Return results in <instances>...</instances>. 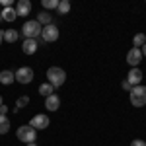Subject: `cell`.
<instances>
[{
    "mask_svg": "<svg viewBox=\"0 0 146 146\" xmlns=\"http://www.w3.org/2000/svg\"><path fill=\"white\" fill-rule=\"evenodd\" d=\"M47 82H49L53 88H58V86H62V84L66 82V72H64L62 68H58V66H51L47 70Z\"/></svg>",
    "mask_w": 146,
    "mask_h": 146,
    "instance_id": "obj_1",
    "label": "cell"
},
{
    "mask_svg": "<svg viewBox=\"0 0 146 146\" xmlns=\"http://www.w3.org/2000/svg\"><path fill=\"white\" fill-rule=\"evenodd\" d=\"M41 23L37 22V20H31V22H25L22 27V33L25 35V39H37L39 35H41Z\"/></svg>",
    "mask_w": 146,
    "mask_h": 146,
    "instance_id": "obj_2",
    "label": "cell"
},
{
    "mask_svg": "<svg viewBox=\"0 0 146 146\" xmlns=\"http://www.w3.org/2000/svg\"><path fill=\"white\" fill-rule=\"evenodd\" d=\"M131 103L135 105V107H142L146 105V86H133V90H131Z\"/></svg>",
    "mask_w": 146,
    "mask_h": 146,
    "instance_id": "obj_3",
    "label": "cell"
},
{
    "mask_svg": "<svg viewBox=\"0 0 146 146\" xmlns=\"http://www.w3.org/2000/svg\"><path fill=\"white\" fill-rule=\"evenodd\" d=\"M18 138L22 142H25V144H31L35 138H37V131H35L31 125H23V127L18 129Z\"/></svg>",
    "mask_w": 146,
    "mask_h": 146,
    "instance_id": "obj_4",
    "label": "cell"
},
{
    "mask_svg": "<svg viewBox=\"0 0 146 146\" xmlns=\"http://www.w3.org/2000/svg\"><path fill=\"white\" fill-rule=\"evenodd\" d=\"M41 37H43V41L47 43H53L58 39V27H56L55 23H51V25H45L43 29H41Z\"/></svg>",
    "mask_w": 146,
    "mask_h": 146,
    "instance_id": "obj_5",
    "label": "cell"
},
{
    "mask_svg": "<svg viewBox=\"0 0 146 146\" xmlns=\"http://www.w3.org/2000/svg\"><path fill=\"white\" fill-rule=\"evenodd\" d=\"M33 80V70L29 66H22L16 70V82H20V84H29Z\"/></svg>",
    "mask_w": 146,
    "mask_h": 146,
    "instance_id": "obj_6",
    "label": "cell"
},
{
    "mask_svg": "<svg viewBox=\"0 0 146 146\" xmlns=\"http://www.w3.org/2000/svg\"><path fill=\"white\" fill-rule=\"evenodd\" d=\"M140 60H142V53H140V49L133 47V49L127 53V62H129V64H131L133 68H138Z\"/></svg>",
    "mask_w": 146,
    "mask_h": 146,
    "instance_id": "obj_7",
    "label": "cell"
},
{
    "mask_svg": "<svg viewBox=\"0 0 146 146\" xmlns=\"http://www.w3.org/2000/svg\"><path fill=\"white\" fill-rule=\"evenodd\" d=\"M29 125L37 131V129H47V127L51 125V121H49V117H47V115L39 113V115H35L33 119H31V123H29Z\"/></svg>",
    "mask_w": 146,
    "mask_h": 146,
    "instance_id": "obj_8",
    "label": "cell"
},
{
    "mask_svg": "<svg viewBox=\"0 0 146 146\" xmlns=\"http://www.w3.org/2000/svg\"><path fill=\"white\" fill-rule=\"evenodd\" d=\"M127 82L131 86H140V82H142V70L140 68H131L129 74H127Z\"/></svg>",
    "mask_w": 146,
    "mask_h": 146,
    "instance_id": "obj_9",
    "label": "cell"
},
{
    "mask_svg": "<svg viewBox=\"0 0 146 146\" xmlns=\"http://www.w3.org/2000/svg\"><path fill=\"white\" fill-rule=\"evenodd\" d=\"M58 107H60V98H58L56 94L45 98V109H47V111H56Z\"/></svg>",
    "mask_w": 146,
    "mask_h": 146,
    "instance_id": "obj_10",
    "label": "cell"
},
{
    "mask_svg": "<svg viewBox=\"0 0 146 146\" xmlns=\"http://www.w3.org/2000/svg\"><path fill=\"white\" fill-rule=\"evenodd\" d=\"M29 12H31V2H29V0H20V2L16 4V14H18V18H20V16H29Z\"/></svg>",
    "mask_w": 146,
    "mask_h": 146,
    "instance_id": "obj_11",
    "label": "cell"
},
{
    "mask_svg": "<svg viewBox=\"0 0 146 146\" xmlns=\"http://www.w3.org/2000/svg\"><path fill=\"white\" fill-rule=\"evenodd\" d=\"M14 82H16V74H14L12 70H2V72H0V84L10 86Z\"/></svg>",
    "mask_w": 146,
    "mask_h": 146,
    "instance_id": "obj_12",
    "label": "cell"
},
{
    "mask_svg": "<svg viewBox=\"0 0 146 146\" xmlns=\"http://www.w3.org/2000/svg\"><path fill=\"white\" fill-rule=\"evenodd\" d=\"M22 49H23L25 55H33L35 51H37V41H35V39H25Z\"/></svg>",
    "mask_w": 146,
    "mask_h": 146,
    "instance_id": "obj_13",
    "label": "cell"
},
{
    "mask_svg": "<svg viewBox=\"0 0 146 146\" xmlns=\"http://www.w3.org/2000/svg\"><path fill=\"white\" fill-rule=\"evenodd\" d=\"M16 18H18L16 8H4V10H2V20H6V22H14Z\"/></svg>",
    "mask_w": 146,
    "mask_h": 146,
    "instance_id": "obj_14",
    "label": "cell"
},
{
    "mask_svg": "<svg viewBox=\"0 0 146 146\" xmlns=\"http://www.w3.org/2000/svg\"><path fill=\"white\" fill-rule=\"evenodd\" d=\"M18 37H20V33H18L16 29H6V31H4V41H6V43H16Z\"/></svg>",
    "mask_w": 146,
    "mask_h": 146,
    "instance_id": "obj_15",
    "label": "cell"
},
{
    "mask_svg": "<svg viewBox=\"0 0 146 146\" xmlns=\"http://www.w3.org/2000/svg\"><path fill=\"white\" fill-rule=\"evenodd\" d=\"M39 94H41V96H45V98H49V96H53V94H55V88H53L49 82H47V84H41V86H39Z\"/></svg>",
    "mask_w": 146,
    "mask_h": 146,
    "instance_id": "obj_16",
    "label": "cell"
},
{
    "mask_svg": "<svg viewBox=\"0 0 146 146\" xmlns=\"http://www.w3.org/2000/svg\"><path fill=\"white\" fill-rule=\"evenodd\" d=\"M10 131V121L6 115H0V135H6Z\"/></svg>",
    "mask_w": 146,
    "mask_h": 146,
    "instance_id": "obj_17",
    "label": "cell"
},
{
    "mask_svg": "<svg viewBox=\"0 0 146 146\" xmlns=\"http://www.w3.org/2000/svg\"><path fill=\"white\" fill-rule=\"evenodd\" d=\"M146 43V35L144 33H136L135 35V39H133V45L136 47V49H142Z\"/></svg>",
    "mask_w": 146,
    "mask_h": 146,
    "instance_id": "obj_18",
    "label": "cell"
},
{
    "mask_svg": "<svg viewBox=\"0 0 146 146\" xmlns=\"http://www.w3.org/2000/svg\"><path fill=\"white\" fill-rule=\"evenodd\" d=\"M37 22L43 23V25H51V14H49V12H41V14L37 16Z\"/></svg>",
    "mask_w": 146,
    "mask_h": 146,
    "instance_id": "obj_19",
    "label": "cell"
},
{
    "mask_svg": "<svg viewBox=\"0 0 146 146\" xmlns=\"http://www.w3.org/2000/svg\"><path fill=\"white\" fill-rule=\"evenodd\" d=\"M27 103H29V98H27V96H20V98L16 100V109H14V111H18V109L25 107Z\"/></svg>",
    "mask_w": 146,
    "mask_h": 146,
    "instance_id": "obj_20",
    "label": "cell"
},
{
    "mask_svg": "<svg viewBox=\"0 0 146 146\" xmlns=\"http://www.w3.org/2000/svg\"><path fill=\"white\" fill-rule=\"evenodd\" d=\"M56 10L60 12V14H68V12H70V2H68V0L58 2V8H56Z\"/></svg>",
    "mask_w": 146,
    "mask_h": 146,
    "instance_id": "obj_21",
    "label": "cell"
},
{
    "mask_svg": "<svg viewBox=\"0 0 146 146\" xmlns=\"http://www.w3.org/2000/svg\"><path fill=\"white\" fill-rule=\"evenodd\" d=\"M43 8H47V10L58 8V0H43Z\"/></svg>",
    "mask_w": 146,
    "mask_h": 146,
    "instance_id": "obj_22",
    "label": "cell"
},
{
    "mask_svg": "<svg viewBox=\"0 0 146 146\" xmlns=\"http://www.w3.org/2000/svg\"><path fill=\"white\" fill-rule=\"evenodd\" d=\"M131 146H146V140H142V138H136V140H133V142H131Z\"/></svg>",
    "mask_w": 146,
    "mask_h": 146,
    "instance_id": "obj_23",
    "label": "cell"
},
{
    "mask_svg": "<svg viewBox=\"0 0 146 146\" xmlns=\"http://www.w3.org/2000/svg\"><path fill=\"white\" fill-rule=\"evenodd\" d=\"M121 86H123V90H127V92H131V90H133V86H131V84H129L127 80H123V84H121Z\"/></svg>",
    "mask_w": 146,
    "mask_h": 146,
    "instance_id": "obj_24",
    "label": "cell"
},
{
    "mask_svg": "<svg viewBox=\"0 0 146 146\" xmlns=\"http://www.w3.org/2000/svg\"><path fill=\"white\" fill-rule=\"evenodd\" d=\"M6 111H8V107L2 103V105H0V115H6Z\"/></svg>",
    "mask_w": 146,
    "mask_h": 146,
    "instance_id": "obj_25",
    "label": "cell"
},
{
    "mask_svg": "<svg viewBox=\"0 0 146 146\" xmlns=\"http://www.w3.org/2000/svg\"><path fill=\"white\" fill-rule=\"evenodd\" d=\"M140 53H142V56H146V43H144V47L140 49Z\"/></svg>",
    "mask_w": 146,
    "mask_h": 146,
    "instance_id": "obj_26",
    "label": "cell"
},
{
    "mask_svg": "<svg viewBox=\"0 0 146 146\" xmlns=\"http://www.w3.org/2000/svg\"><path fill=\"white\" fill-rule=\"evenodd\" d=\"M4 41V31H0V43Z\"/></svg>",
    "mask_w": 146,
    "mask_h": 146,
    "instance_id": "obj_27",
    "label": "cell"
},
{
    "mask_svg": "<svg viewBox=\"0 0 146 146\" xmlns=\"http://www.w3.org/2000/svg\"><path fill=\"white\" fill-rule=\"evenodd\" d=\"M25 146H37V144H35V142H31V144H25Z\"/></svg>",
    "mask_w": 146,
    "mask_h": 146,
    "instance_id": "obj_28",
    "label": "cell"
},
{
    "mask_svg": "<svg viewBox=\"0 0 146 146\" xmlns=\"http://www.w3.org/2000/svg\"><path fill=\"white\" fill-rule=\"evenodd\" d=\"M0 105H2V96H0Z\"/></svg>",
    "mask_w": 146,
    "mask_h": 146,
    "instance_id": "obj_29",
    "label": "cell"
},
{
    "mask_svg": "<svg viewBox=\"0 0 146 146\" xmlns=\"http://www.w3.org/2000/svg\"><path fill=\"white\" fill-rule=\"evenodd\" d=\"M0 20H2V12H0Z\"/></svg>",
    "mask_w": 146,
    "mask_h": 146,
    "instance_id": "obj_30",
    "label": "cell"
}]
</instances>
